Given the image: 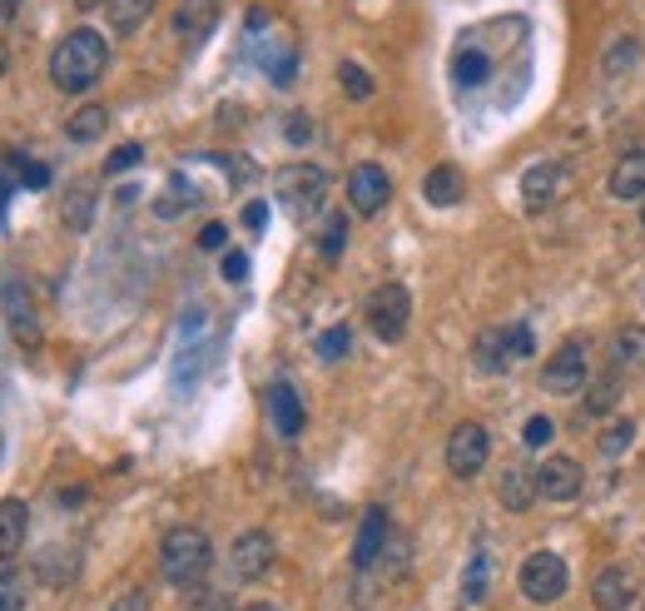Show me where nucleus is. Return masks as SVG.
<instances>
[{"instance_id":"1","label":"nucleus","mask_w":645,"mask_h":611,"mask_svg":"<svg viewBox=\"0 0 645 611\" xmlns=\"http://www.w3.org/2000/svg\"><path fill=\"white\" fill-rule=\"evenodd\" d=\"M105 61H109L105 35L89 31V25H79V31H69L65 41L55 45V55H50V81H55V90L79 95V90H89V85L105 75Z\"/></svg>"},{"instance_id":"2","label":"nucleus","mask_w":645,"mask_h":611,"mask_svg":"<svg viewBox=\"0 0 645 611\" xmlns=\"http://www.w3.org/2000/svg\"><path fill=\"white\" fill-rule=\"evenodd\" d=\"M208 561H214V547L198 527H174L159 547V571H164L169 587H198Z\"/></svg>"},{"instance_id":"3","label":"nucleus","mask_w":645,"mask_h":611,"mask_svg":"<svg viewBox=\"0 0 645 611\" xmlns=\"http://www.w3.org/2000/svg\"><path fill=\"white\" fill-rule=\"evenodd\" d=\"M327 200V174L318 164H288L278 170V204H283L293 219H313Z\"/></svg>"},{"instance_id":"4","label":"nucleus","mask_w":645,"mask_h":611,"mask_svg":"<svg viewBox=\"0 0 645 611\" xmlns=\"http://www.w3.org/2000/svg\"><path fill=\"white\" fill-rule=\"evenodd\" d=\"M516 587H522L526 601H536V607H551V601L566 597V587H571V571H566V561L556 557V551H531V557L522 561V571H516Z\"/></svg>"},{"instance_id":"5","label":"nucleus","mask_w":645,"mask_h":611,"mask_svg":"<svg viewBox=\"0 0 645 611\" xmlns=\"http://www.w3.org/2000/svg\"><path fill=\"white\" fill-rule=\"evenodd\" d=\"M407 319H412V293L407 283H383L367 299V329L377 333V343H397L407 333Z\"/></svg>"},{"instance_id":"6","label":"nucleus","mask_w":645,"mask_h":611,"mask_svg":"<svg viewBox=\"0 0 645 611\" xmlns=\"http://www.w3.org/2000/svg\"><path fill=\"white\" fill-rule=\"evenodd\" d=\"M591 373H585V343L581 339H566L551 358L541 363V388L556 393V398H571V393H585Z\"/></svg>"},{"instance_id":"7","label":"nucleus","mask_w":645,"mask_h":611,"mask_svg":"<svg viewBox=\"0 0 645 611\" xmlns=\"http://www.w3.org/2000/svg\"><path fill=\"white\" fill-rule=\"evenodd\" d=\"M531 353V329L526 323H506V329H486L476 339V368L482 373H506V363Z\"/></svg>"},{"instance_id":"8","label":"nucleus","mask_w":645,"mask_h":611,"mask_svg":"<svg viewBox=\"0 0 645 611\" xmlns=\"http://www.w3.org/2000/svg\"><path fill=\"white\" fill-rule=\"evenodd\" d=\"M486 452H492V438H486L482 422H456L447 432V468H452V478H476L486 468Z\"/></svg>"},{"instance_id":"9","label":"nucleus","mask_w":645,"mask_h":611,"mask_svg":"<svg viewBox=\"0 0 645 611\" xmlns=\"http://www.w3.org/2000/svg\"><path fill=\"white\" fill-rule=\"evenodd\" d=\"M268 567H273V532H264V527L238 532L234 547H228V571H234V581H258Z\"/></svg>"},{"instance_id":"10","label":"nucleus","mask_w":645,"mask_h":611,"mask_svg":"<svg viewBox=\"0 0 645 611\" xmlns=\"http://www.w3.org/2000/svg\"><path fill=\"white\" fill-rule=\"evenodd\" d=\"M387 542H393V522H387V512L367 507L363 522H357V542H353V571L357 577H367V571L377 567V557L387 551Z\"/></svg>"},{"instance_id":"11","label":"nucleus","mask_w":645,"mask_h":611,"mask_svg":"<svg viewBox=\"0 0 645 611\" xmlns=\"http://www.w3.org/2000/svg\"><path fill=\"white\" fill-rule=\"evenodd\" d=\"M387 194H393V180H387L383 164H357V170L347 174V204H353L357 214H383Z\"/></svg>"},{"instance_id":"12","label":"nucleus","mask_w":645,"mask_h":611,"mask_svg":"<svg viewBox=\"0 0 645 611\" xmlns=\"http://www.w3.org/2000/svg\"><path fill=\"white\" fill-rule=\"evenodd\" d=\"M581 487H585V472L576 458H546L541 472H536V492L546 502H571L581 497Z\"/></svg>"},{"instance_id":"13","label":"nucleus","mask_w":645,"mask_h":611,"mask_svg":"<svg viewBox=\"0 0 645 611\" xmlns=\"http://www.w3.org/2000/svg\"><path fill=\"white\" fill-rule=\"evenodd\" d=\"M218 25V0H179L174 6V35L184 41V51L204 45Z\"/></svg>"},{"instance_id":"14","label":"nucleus","mask_w":645,"mask_h":611,"mask_svg":"<svg viewBox=\"0 0 645 611\" xmlns=\"http://www.w3.org/2000/svg\"><path fill=\"white\" fill-rule=\"evenodd\" d=\"M268 422L278 438H298L303 432V398L293 393V383H273L268 388Z\"/></svg>"},{"instance_id":"15","label":"nucleus","mask_w":645,"mask_h":611,"mask_svg":"<svg viewBox=\"0 0 645 611\" xmlns=\"http://www.w3.org/2000/svg\"><path fill=\"white\" fill-rule=\"evenodd\" d=\"M591 597H595V607H601V611H631V607H635V577H631L625 567L595 571Z\"/></svg>"},{"instance_id":"16","label":"nucleus","mask_w":645,"mask_h":611,"mask_svg":"<svg viewBox=\"0 0 645 611\" xmlns=\"http://www.w3.org/2000/svg\"><path fill=\"white\" fill-rule=\"evenodd\" d=\"M605 358H611V373H635L645 368V323H625V329L611 333V349H605Z\"/></svg>"},{"instance_id":"17","label":"nucleus","mask_w":645,"mask_h":611,"mask_svg":"<svg viewBox=\"0 0 645 611\" xmlns=\"http://www.w3.org/2000/svg\"><path fill=\"white\" fill-rule=\"evenodd\" d=\"M605 190H611V200L631 204V200H645V150H631L615 160L611 180H605Z\"/></svg>"},{"instance_id":"18","label":"nucleus","mask_w":645,"mask_h":611,"mask_svg":"<svg viewBox=\"0 0 645 611\" xmlns=\"http://www.w3.org/2000/svg\"><path fill=\"white\" fill-rule=\"evenodd\" d=\"M422 194H427V204H437V210L456 204V200H462V194H466L462 170H456V164H437V170L422 180Z\"/></svg>"},{"instance_id":"19","label":"nucleus","mask_w":645,"mask_h":611,"mask_svg":"<svg viewBox=\"0 0 645 611\" xmlns=\"http://www.w3.org/2000/svg\"><path fill=\"white\" fill-rule=\"evenodd\" d=\"M496 497H502L506 512H526V507H531V497H536V472L506 468L502 482H496Z\"/></svg>"},{"instance_id":"20","label":"nucleus","mask_w":645,"mask_h":611,"mask_svg":"<svg viewBox=\"0 0 645 611\" xmlns=\"http://www.w3.org/2000/svg\"><path fill=\"white\" fill-rule=\"evenodd\" d=\"M6 319H10V333L15 343H35V319H30V293L20 279L6 283Z\"/></svg>"},{"instance_id":"21","label":"nucleus","mask_w":645,"mask_h":611,"mask_svg":"<svg viewBox=\"0 0 645 611\" xmlns=\"http://www.w3.org/2000/svg\"><path fill=\"white\" fill-rule=\"evenodd\" d=\"M25 522H30L25 502L6 497V507H0V557H6V561H15L20 542H25Z\"/></svg>"},{"instance_id":"22","label":"nucleus","mask_w":645,"mask_h":611,"mask_svg":"<svg viewBox=\"0 0 645 611\" xmlns=\"http://www.w3.org/2000/svg\"><path fill=\"white\" fill-rule=\"evenodd\" d=\"M105 130H109V110H105V105H85V110H75V115H69V125H65V135L75 144H95Z\"/></svg>"},{"instance_id":"23","label":"nucleus","mask_w":645,"mask_h":611,"mask_svg":"<svg viewBox=\"0 0 645 611\" xmlns=\"http://www.w3.org/2000/svg\"><path fill=\"white\" fill-rule=\"evenodd\" d=\"M486 75H492V65H486L482 51H472V45H466V51L452 55V85H456V90H476Z\"/></svg>"},{"instance_id":"24","label":"nucleus","mask_w":645,"mask_h":611,"mask_svg":"<svg viewBox=\"0 0 645 611\" xmlns=\"http://www.w3.org/2000/svg\"><path fill=\"white\" fill-rule=\"evenodd\" d=\"M159 0H109V25H115L119 35H135L139 25L154 15Z\"/></svg>"},{"instance_id":"25","label":"nucleus","mask_w":645,"mask_h":611,"mask_svg":"<svg viewBox=\"0 0 645 611\" xmlns=\"http://www.w3.org/2000/svg\"><path fill=\"white\" fill-rule=\"evenodd\" d=\"M486 581H492V551L476 547L472 567H466V577H462V607H476V601L486 597Z\"/></svg>"},{"instance_id":"26","label":"nucleus","mask_w":645,"mask_h":611,"mask_svg":"<svg viewBox=\"0 0 645 611\" xmlns=\"http://www.w3.org/2000/svg\"><path fill=\"white\" fill-rule=\"evenodd\" d=\"M556 174H561V170H556V164H531V170H526V180H522V200L531 204V210H536V204H546V200H551Z\"/></svg>"},{"instance_id":"27","label":"nucleus","mask_w":645,"mask_h":611,"mask_svg":"<svg viewBox=\"0 0 645 611\" xmlns=\"http://www.w3.org/2000/svg\"><path fill=\"white\" fill-rule=\"evenodd\" d=\"M347 249V219L343 214H333V219L323 224V234H318V254H323V264H337Z\"/></svg>"},{"instance_id":"28","label":"nucleus","mask_w":645,"mask_h":611,"mask_svg":"<svg viewBox=\"0 0 645 611\" xmlns=\"http://www.w3.org/2000/svg\"><path fill=\"white\" fill-rule=\"evenodd\" d=\"M337 85H343L347 100H357V105L373 100V75H367L357 61H343V65H337Z\"/></svg>"},{"instance_id":"29","label":"nucleus","mask_w":645,"mask_h":611,"mask_svg":"<svg viewBox=\"0 0 645 611\" xmlns=\"http://www.w3.org/2000/svg\"><path fill=\"white\" fill-rule=\"evenodd\" d=\"M0 611H25V577L15 561L0 567Z\"/></svg>"},{"instance_id":"30","label":"nucleus","mask_w":645,"mask_h":611,"mask_svg":"<svg viewBox=\"0 0 645 611\" xmlns=\"http://www.w3.org/2000/svg\"><path fill=\"white\" fill-rule=\"evenodd\" d=\"M347 349H353V329H347V323H333V329L318 333V358L323 363L347 358Z\"/></svg>"},{"instance_id":"31","label":"nucleus","mask_w":645,"mask_h":611,"mask_svg":"<svg viewBox=\"0 0 645 611\" xmlns=\"http://www.w3.org/2000/svg\"><path fill=\"white\" fill-rule=\"evenodd\" d=\"M631 442H635V422H631V418L611 422V428L601 432V458H611V462H615L625 448H631Z\"/></svg>"},{"instance_id":"32","label":"nucleus","mask_w":645,"mask_h":611,"mask_svg":"<svg viewBox=\"0 0 645 611\" xmlns=\"http://www.w3.org/2000/svg\"><path fill=\"white\" fill-rule=\"evenodd\" d=\"M89 219H95V194L75 190L65 200V224H69V229H89Z\"/></svg>"},{"instance_id":"33","label":"nucleus","mask_w":645,"mask_h":611,"mask_svg":"<svg viewBox=\"0 0 645 611\" xmlns=\"http://www.w3.org/2000/svg\"><path fill=\"white\" fill-rule=\"evenodd\" d=\"M135 164H144V144H119L105 160V174H125V170H135Z\"/></svg>"},{"instance_id":"34","label":"nucleus","mask_w":645,"mask_h":611,"mask_svg":"<svg viewBox=\"0 0 645 611\" xmlns=\"http://www.w3.org/2000/svg\"><path fill=\"white\" fill-rule=\"evenodd\" d=\"M15 184H25V190H50V170L40 160H25L15 170Z\"/></svg>"},{"instance_id":"35","label":"nucleus","mask_w":645,"mask_h":611,"mask_svg":"<svg viewBox=\"0 0 645 611\" xmlns=\"http://www.w3.org/2000/svg\"><path fill=\"white\" fill-rule=\"evenodd\" d=\"M551 432H556L551 418H541V412H536V418L522 428V442H526V448H546V442H551Z\"/></svg>"},{"instance_id":"36","label":"nucleus","mask_w":645,"mask_h":611,"mask_svg":"<svg viewBox=\"0 0 645 611\" xmlns=\"http://www.w3.org/2000/svg\"><path fill=\"white\" fill-rule=\"evenodd\" d=\"M283 140L288 144H308V140H313V120H308V115H288V125H283Z\"/></svg>"},{"instance_id":"37","label":"nucleus","mask_w":645,"mask_h":611,"mask_svg":"<svg viewBox=\"0 0 645 611\" xmlns=\"http://www.w3.org/2000/svg\"><path fill=\"white\" fill-rule=\"evenodd\" d=\"M218 269H224L228 283H244L248 279V254H224V264H218Z\"/></svg>"},{"instance_id":"38","label":"nucleus","mask_w":645,"mask_h":611,"mask_svg":"<svg viewBox=\"0 0 645 611\" xmlns=\"http://www.w3.org/2000/svg\"><path fill=\"white\" fill-rule=\"evenodd\" d=\"M194 611H234V601H228V591H198Z\"/></svg>"},{"instance_id":"39","label":"nucleus","mask_w":645,"mask_h":611,"mask_svg":"<svg viewBox=\"0 0 645 611\" xmlns=\"http://www.w3.org/2000/svg\"><path fill=\"white\" fill-rule=\"evenodd\" d=\"M244 229H254V234L268 229V204L264 200H248L244 204Z\"/></svg>"},{"instance_id":"40","label":"nucleus","mask_w":645,"mask_h":611,"mask_svg":"<svg viewBox=\"0 0 645 611\" xmlns=\"http://www.w3.org/2000/svg\"><path fill=\"white\" fill-rule=\"evenodd\" d=\"M615 388H621V373H615L605 388H595L591 393V412H611V398H615Z\"/></svg>"},{"instance_id":"41","label":"nucleus","mask_w":645,"mask_h":611,"mask_svg":"<svg viewBox=\"0 0 645 611\" xmlns=\"http://www.w3.org/2000/svg\"><path fill=\"white\" fill-rule=\"evenodd\" d=\"M109 611H149V591H139V587H135V591H125V597H119Z\"/></svg>"},{"instance_id":"42","label":"nucleus","mask_w":645,"mask_h":611,"mask_svg":"<svg viewBox=\"0 0 645 611\" xmlns=\"http://www.w3.org/2000/svg\"><path fill=\"white\" fill-rule=\"evenodd\" d=\"M224 239H228L224 224H204V234H198V244H204V249H224Z\"/></svg>"},{"instance_id":"43","label":"nucleus","mask_w":645,"mask_h":611,"mask_svg":"<svg viewBox=\"0 0 645 611\" xmlns=\"http://www.w3.org/2000/svg\"><path fill=\"white\" fill-rule=\"evenodd\" d=\"M293 71H298V55H293V51H283V61L273 65V81H278V85H288V81H293Z\"/></svg>"},{"instance_id":"44","label":"nucleus","mask_w":645,"mask_h":611,"mask_svg":"<svg viewBox=\"0 0 645 611\" xmlns=\"http://www.w3.org/2000/svg\"><path fill=\"white\" fill-rule=\"evenodd\" d=\"M0 11H6V21H15V15H20V0H6Z\"/></svg>"},{"instance_id":"45","label":"nucleus","mask_w":645,"mask_h":611,"mask_svg":"<svg viewBox=\"0 0 645 611\" xmlns=\"http://www.w3.org/2000/svg\"><path fill=\"white\" fill-rule=\"evenodd\" d=\"M244 611H273V607H268V601H248Z\"/></svg>"}]
</instances>
